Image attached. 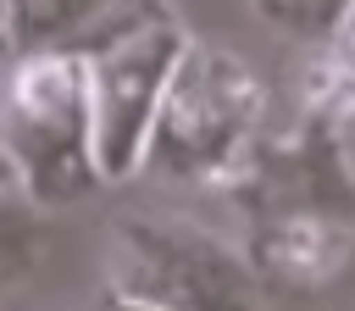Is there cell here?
Listing matches in <instances>:
<instances>
[{
  "instance_id": "1",
  "label": "cell",
  "mask_w": 355,
  "mask_h": 311,
  "mask_svg": "<svg viewBox=\"0 0 355 311\" xmlns=\"http://www.w3.org/2000/svg\"><path fill=\"white\" fill-rule=\"evenodd\" d=\"M266 133V83L261 72L211 39H183L161 106L144 133L139 178L189 183V189H222L255 139Z\"/></svg>"
},
{
  "instance_id": "2",
  "label": "cell",
  "mask_w": 355,
  "mask_h": 311,
  "mask_svg": "<svg viewBox=\"0 0 355 311\" xmlns=\"http://www.w3.org/2000/svg\"><path fill=\"white\" fill-rule=\"evenodd\" d=\"M105 283L150 311H266L239 239L178 211H122L105 228Z\"/></svg>"
},
{
  "instance_id": "3",
  "label": "cell",
  "mask_w": 355,
  "mask_h": 311,
  "mask_svg": "<svg viewBox=\"0 0 355 311\" xmlns=\"http://www.w3.org/2000/svg\"><path fill=\"white\" fill-rule=\"evenodd\" d=\"M0 156L39 211H67L100 183L78 56L44 50L0 67Z\"/></svg>"
},
{
  "instance_id": "4",
  "label": "cell",
  "mask_w": 355,
  "mask_h": 311,
  "mask_svg": "<svg viewBox=\"0 0 355 311\" xmlns=\"http://www.w3.org/2000/svg\"><path fill=\"white\" fill-rule=\"evenodd\" d=\"M349 122L305 106L288 128L261 133L244 167L222 183V194L239 211V228L261 222H344L355 228V156H349Z\"/></svg>"
},
{
  "instance_id": "5",
  "label": "cell",
  "mask_w": 355,
  "mask_h": 311,
  "mask_svg": "<svg viewBox=\"0 0 355 311\" xmlns=\"http://www.w3.org/2000/svg\"><path fill=\"white\" fill-rule=\"evenodd\" d=\"M183 39H189L183 17L161 11V17L105 39L100 50L78 56L83 100H89V144H94L100 183L139 178L144 133H150V117L161 106V89H166V72H172Z\"/></svg>"
},
{
  "instance_id": "6",
  "label": "cell",
  "mask_w": 355,
  "mask_h": 311,
  "mask_svg": "<svg viewBox=\"0 0 355 311\" xmlns=\"http://www.w3.org/2000/svg\"><path fill=\"white\" fill-rule=\"evenodd\" d=\"M178 11L172 0H0V67L17 56H89L105 39Z\"/></svg>"
},
{
  "instance_id": "7",
  "label": "cell",
  "mask_w": 355,
  "mask_h": 311,
  "mask_svg": "<svg viewBox=\"0 0 355 311\" xmlns=\"http://www.w3.org/2000/svg\"><path fill=\"white\" fill-rule=\"evenodd\" d=\"M50 255V211H39L17 183L0 189V305L44 267Z\"/></svg>"
},
{
  "instance_id": "8",
  "label": "cell",
  "mask_w": 355,
  "mask_h": 311,
  "mask_svg": "<svg viewBox=\"0 0 355 311\" xmlns=\"http://www.w3.org/2000/svg\"><path fill=\"white\" fill-rule=\"evenodd\" d=\"M305 106H322L333 117H344L355 128V0L338 17V28L311 50V72H305Z\"/></svg>"
},
{
  "instance_id": "9",
  "label": "cell",
  "mask_w": 355,
  "mask_h": 311,
  "mask_svg": "<svg viewBox=\"0 0 355 311\" xmlns=\"http://www.w3.org/2000/svg\"><path fill=\"white\" fill-rule=\"evenodd\" d=\"M250 11H255L277 39L316 50V44L338 28V17L349 11V0H250Z\"/></svg>"
},
{
  "instance_id": "10",
  "label": "cell",
  "mask_w": 355,
  "mask_h": 311,
  "mask_svg": "<svg viewBox=\"0 0 355 311\" xmlns=\"http://www.w3.org/2000/svg\"><path fill=\"white\" fill-rule=\"evenodd\" d=\"M94 311H150V305H139V300H122V294H105Z\"/></svg>"
},
{
  "instance_id": "11",
  "label": "cell",
  "mask_w": 355,
  "mask_h": 311,
  "mask_svg": "<svg viewBox=\"0 0 355 311\" xmlns=\"http://www.w3.org/2000/svg\"><path fill=\"white\" fill-rule=\"evenodd\" d=\"M6 183H11V167H6V156H0V189H6Z\"/></svg>"
}]
</instances>
